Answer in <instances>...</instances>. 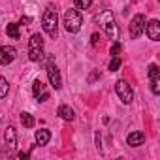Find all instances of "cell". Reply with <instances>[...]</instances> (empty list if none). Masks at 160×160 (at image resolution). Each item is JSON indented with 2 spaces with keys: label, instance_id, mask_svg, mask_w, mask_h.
<instances>
[{
  "label": "cell",
  "instance_id": "6da1fadb",
  "mask_svg": "<svg viewBox=\"0 0 160 160\" xmlns=\"http://www.w3.org/2000/svg\"><path fill=\"white\" fill-rule=\"evenodd\" d=\"M42 27L43 30L47 32L49 38H57L58 36V15H57V10L53 6H47L43 15H42Z\"/></svg>",
  "mask_w": 160,
  "mask_h": 160
},
{
  "label": "cell",
  "instance_id": "7a4b0ae2",
  "mask_svg": "<svg viewBox=\"0 0 160 160\" xmlns=\"http://www.w3.org/2000/svg\"><path fill=\"white\" fill-rule=\"evenodd\" d=\"M62 25H64L66 32H70V34H75V32L81 30L83 17H81V13H79V10H68V12L64 13Z\"/></svg>",
  "mask_w": 160,
  "mask_h": 160
},
{
  "label": "cell",
  "instance_id": "3957f363",
  "mask_svg": "<svg viewBox=\"0 0 160 160\" xmlns=\"http://www.w3.org/2000/svg\"><path fill=\"white\" fill-rule=\"evenodd\" d=\"M28 58L32 62H40L43 58V38L42 34H32L28 40Z\"/></svg>",
  "mask_w": 160,
  "mask_h": 160
},
{
  "label": "cell",
  "instance_id": "277c9868",
  "mask_svg": "<svg viewBox=\"0 0 160 160\" xmlns=\"http://www.w3.org/2000/svg\"><path fill=\"white\" fill-rule=\"evenodd\" d=\"M115 92H117V96H119V100L122 102V104H132V100H134V91H132V87L124 81V79H119V81L115 83Z\"/></svg>",
  "mask_w": 160,
  "mask_h": 160
},
{
  "label": "cell",
  "instance_id": "5b68a950",
  "mask_svg": "<svg viewBox=\"0 0 160 160\" xmlns=\"http://www.w3.org/2000/svg\"><path fill=\"white\" fill-rule=\"evenodd\" d=\"M104 30H106V34L109 36L111 42H119L121 30H119V27L113 21V13L111 12H104Z\"/></svg>",
  "mask_w": 160,
  "mask_h": 160
},
{
  "label": "cell",
  "instance_id": "8992f818",
  "mask_svg": "<svg viewBox=\"0 0 160 160\" xmlns=\"http://www.w3.org/2000/svg\"><path fill=\"white\" fill-rule=\"evenodd\" d=\"M145 30V15L143 13H136L130 21V38L138 40Z\"/></svg>",
  "mask_w": 160,
  "mask_h": 160
},
{
  "label": "cell",
  "instance_id": "52a82bcc",
  "mask_svg": "<svg viewBox=\"0 0 160 160\" xmlns=\"http://www.w3.org/2000/svg\"><path fill=\"white\" fill-rule=\"evenodd\" d=\"M45 72H47V77H49V83H51V87H53L55 91H58V89L62 87V79H60V72H58V68L53 64V58H49Z\"/></svg>",
  "mask_w": 160,
  "mask_h": 160
},
{
  "label": "cell",
  "instance_id": "ba28073f",
  "mask_svg": "<svg viewBox=\"0 0 160 160\" xmlns=\"http://www.w3.org/2000/svg\"><path fill=\"white\" fill-rule=\"evenodd\" d=\"M32 94H34V98H36L38 102H45V100L49 98V91L45 89V83L42 81L40 77H36L34 83H32Z\"/></svg>",
  "mask_w": 160,
  "mask_h": 160
},
{
  "label": "cell",
  "instance_id": "9c48e42d",
  "mask_svg": "<svg viewBox=\"0 0 160 160\" xmlns=\"http://www.w3.org/2000/svg\"><path fill=\"white\" fill-rule=\"evenodd\" d=\"M17 57V49L15 47H10V45H0V64L6 66L10 62H13Z\"/></svg>",
  "mask_w": 160,
  "mask_h": 160
},
{
  "label": "cell",
  "instance_id": "30bf717a",
  "mask_svg": "<svg viewBox=\"0 0 160 160\" xmlns=\"http://www.w3.org/2000/svg\"><path fill=\"white\" fill-rule=\"evenodd\" d=\"M145 32H147L149 40L158 42V40H160V21H158V19L149 21V23H147V27H145Z\"/></svg>",
  "mask_w": 160,
  "mask_h": 160
},
{
  "label": "cell",
  "instance_id": "8fae6325",
  "mask_svg": "<svg viewBox=\"0 0 160 160\" xmlns=\"http://www.w3.org/2000/svg\"><path fill=\"white\" fill-rule=\"evenodd\" d=\"M143 141H145V134H143V132H139V130L130 132V134L126 136V143H128L130 147H139Z\"/></svg>",
  "mask_w": 160,
  "mask_h": 160
},
{
  "label": "cell",
  "instance_id": "7c38bea8",
  "mask_svg": "<svg viewBox=\"0 0 160 160\" xmlns=\"http://www.w3.org/2000/svg\"><path fill=\"white\" fill-rule=\"evenodd\" d=\"M34 139H36V145L43 147V145H47V143H49V139H51V132H49V130H45V128H42V130H36V136H34Z\"/></svg>",
  "mask_w": 160,
  "mask_h": 160
},
{
  "label": "cell",
  "instance_id": "4fadbf2b",
  "mask_svg": "<svg viewBox=\"0 0 160 160\" xmlns=\"http://www.w3.org/2000/svg\"><path fill=\"white\" fill-rule=\"evenodd\" d=\"M4 139H6V145L10 149H13L17 145V134H15V128L13 126H8L6 132H4Z\"/></svg>",
  "mask_w": 160,
  "mask_h": 160
},
{
  "label": "cell",
  "instance_id": "5bb4252c",
  "mask_svg": "<svg viewBox=\"0 0 160 160\" xmlns=\"http://www.w3.org/2000/svg\"><path fill=\"white\" fill-rule=\"evenodd\" d=\"M58 115H60V119H64V121H73V119H75V113H73V109H72L70 106H60V108H58Z\"/></svg>",
  "mask_w": 160,
  "mask_h": 160
},
{
  "label": "cell",
  "instance_id": "9a60e30c",
  "mask_svg": "<svg viewBox=\"0 0 160 160\" xmlns=\"http://www.w3.org/2000/svg\"><path fill=\"white\" fill-rule=\"evenodd\" d=\"M6 34L12 38V40H19L21 38V32H19V25L17 23H10L6 27Z\"/></svg>",
  "mask_w": 160,
  "mask_h": 160
},
{
  "label": "cell",
  "instance_id": "2e32d148",
  "mask_svg": "<svg viewBox=\"0 0 160 160\" xmlns=\"http://www.w3.org/2000/svg\"><path fill=\"white\" fill-rule=\"evenodd\" d=\"M21 124H23L25 128H32V126L36 124V121H34V117H32L30 113L23 111V113H21Z\"/></svg>",
  "mask_w": 160,
  "mask_h": 160
},
{
  "label": "cell",
  "instance_id": "e0dca14e",
  "mask_svg": "<svg viewBox=\"0 0 160 160\" xmlns=\"http://www.w3.org/2000/svg\"><path fill=\"white\" fill-rule=\"evenodd\" d=\"M8 92H10V83H8V79H6V77L0 75V100L6 98Z\"/></svg>",
  "mask_w": 160,
  "mask_h": 160
},
{
  "label": "cell",
  "instance_id": "ac0fdd59",
  "mask_svg": "<svg viewBox=\"0 0 160 160\" xmlns=\"http://www.w3.org/2000/svg\"><path fill=\"white\" fill-rule=\"evenodd\" d=\"M75 2V10H89L92 0H73Z\"/></svg>",
  "mask_w": 160,
  "mask_h": 160
},
{
  "label": "cell",
  "instance_id": "d6986e66",
  "mask_svg": "<svg viewBox=\"0 0 160 160\" xmlns=\"http://www.w3.org/2000/svg\"><path fill=\"white\" fill-rule=\"evenodd\" d=\"M147 73H149V79H154V77H160V70L156 64H149L147 68Z\"/></svg>",
  "mask_w": 160,
  "mask_h": 160
},
{
  "label": "cell",
  "instance_id": "ffe728a7",
  "mask_svg": "<svg viewBox=\"0 0 160 160\" xmlns=\"http://www.w3.org/2000/svg\"><path fill=\"white\" fill-rule=\"evenodd\" d=\"M151 92L152 94H160V77L151 79Z\"/></svg>",
  "mask_w": 160,
  "mask_h": 160
},
{
  "label": "cell",
  "instance_id": "44dd1931",
  "mask_svg": "<svg viewBox=\"0 0 160 160\" xmlns=\"http://www.w3.org/2000/svg\"><path fill=\"white\" fill-rule=\"evenodd\" d=\"M119 68H121V58H119V57H113L111 62H109V70H111V72H117Z\"/></svg>",
  "mask_w": 160,
  "mask_h": 160
},
{
  "label": "cell",
  "instance_id": "7402d4cb",
  "mask_svg": "<svg viewBox=\"0 0 160 160\" xmlns=\"http://www.w3.org/2000/svg\"><path fill=\"white\" fill-rule=\"evenodd\" d=\"M109 53H111V57H119V53H121V43H119V42H113Z\"/></svg>",
  "mask_w": 160,
  "mask_h": 160
},
{
  "label": "cell",
  "instance_id": "603a6c76",
  "mask_svg": "<svg viewBox=\"0 0 160 160\" xmlns=\"http://www.w3.org/2000/svg\"><path fill=\"white\" fill-rule=\"evenodd\" d=\"M98 77H100V70H92V73L89 75V83L92 85V83L96 81V79H98Z\"/></svg>",
  "mask_w": 160,
  "mask_h": 160
},
{
  "label": "cell",
  "instance_id": "cb8c5ba5",
  "mask_svg": "<svg viewBox=\"0 0 160 160\" xmlns=\"http://www.w3.org/2000/svg\"><path fill=\"white\" fill-rule=\"evenodd\" d=\"M98 38H100V36H98V34L94 32V34L91 36V43H92V45H96V43H98Z\"/></svg>",
  "mask_w": 160,
  "mask_h": 160
},
{
  "label": "cell",
  "instance_id": "d4e9b609",
  "mask_svg": "<svg viewBox=\"0 0 160 160\" xmlns=\"http://www.w3.org/2000/svg\"><path fill=\"white\" fill-rule=\"evenodd\" d=\"M28 23H30V17H23L21 19V25H28Z\"/></svg>",
  "mask_w": 160,
  "mask_h": 160
},
{
  "label": "cell",
  "instance_id": "484cf974",
  "mask_svg": "<svg viewBox=\"0 0 160 160\" xmlns=\"http://www.w3.org/2000/svg\"><path fill=\"white\" fill-rule=\"evenodd\" d=\"M19 158H28V152H17Z\"/></svg>",
  "mask_w": 160,
  "mask_h": 160
},
{
  "label": "cell",
  "instance_id": "4316f807",
  "mask_svg": "<svg viewBox=\"0 0 160 160\" xmlns=\"http://www.w3.org/2000/svg\"><path fill=\"white\" fill-rule=\"evenodd\" d=\"M96 147L100 149V134H96Z\"/></svg>",
  "mask_w": 160,
  "mask_h": 160
}]
</instances>
